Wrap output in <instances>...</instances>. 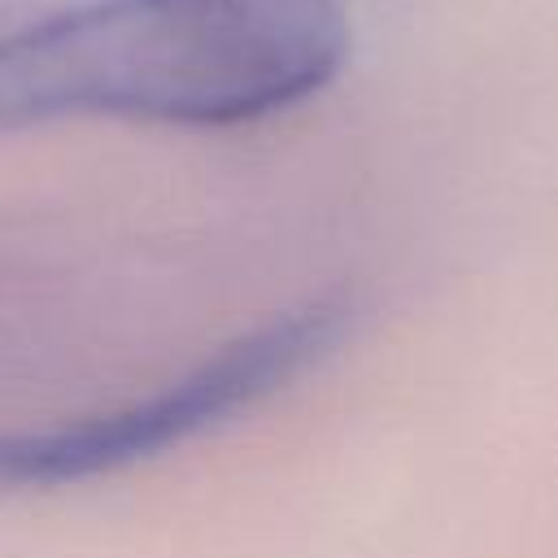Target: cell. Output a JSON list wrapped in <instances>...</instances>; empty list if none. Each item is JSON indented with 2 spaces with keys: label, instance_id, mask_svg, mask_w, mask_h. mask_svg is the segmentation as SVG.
<instances>
[{
  "label": "cell",
  "instance_id": "obj_1",
  "mask_svg": "<svg viewBox=\"0 0 558 558\" xmlns=\"http://www.w3.org/2000/svg\"><path fill=\"white\" fill-rule=\"evenodd\" d=\"M344 57V0H87L0 35V131L235 126L310 100Z\"/></svg>",
  "mask_w": 558,
  "mask_h": 558
},
{
  "label": "cell",
  "instance_id": "obj_2",
  "mask_svg": "<svg viewBox=\"0 0 558 558\" xmlns=\"http://www.w3.org/2000/svg\"><path fill=\"white\" fill-rule=\"evenodd\" d=\"M349 327L353 301L318 296L235 336L148 397L57 427L0 432V493L61 488L157 458L161 449L183 445L301 379L336 353Z\"/></svg>",
  "mask_w": 558,
  "mask_h": 558
}]
</instances>
